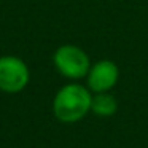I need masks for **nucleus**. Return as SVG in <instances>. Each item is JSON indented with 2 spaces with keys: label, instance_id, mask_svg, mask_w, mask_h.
<instances>
[{
  "label": "nucleus",
  "instance_id": "obj_1",
  "mask_svg": "<svg viewBox=\"0 0 148 148\" xmlns=\"http://www.w3.org/2000/svg\"><path fill=\"white\" fill-rule=\"evenodd\" d=\"M92 96L84 86L77 83L65 84L53 100V113L62 123H75L88 115Z\"/></svg>",
  "mask_w": 148,
  "mask_h": 148
},
{
  "label": "nucleus",
  "instance_id": "obj_2",
  "mask_svg": "<svg viewBox=\"0 0 148 148\" xmlns=\"http://www.w3.org/2000/svg\"><path fill=\"white\" fill-rule=\"evenodd\" d=\"M53 62L59 73L70 80H80L86 77L91 69L88 54L75 45L59 46L53 56Z\"/></svg>",
  "mask_w": 148,
  "mask_h": 148
},
{
  "label": "nucleus",
  "instance_id": "obj_3",
  "mask_svg": "<svg viewBox=\"0 0 148 148\" xmlns=\"http://www.w3.org/2000/svg\"><path fill=\"white\" fill-rule=\"evenodd\" d=\"M29 67L16 56L0 58V91L8 94L21 92L29 83Z\"/></svg>",
  "mask_w": 148,
  "mask_h": 148
},
{
  "label": "nucleus",
  "instance_id": "obj_4",
  "mask_svg": "<svg viewBox=\"0 0 148 148\" xmlns=\"http://www.w3.org/2000/svg\"><path fill=\"white\" fill-rule=\"evenodd\" d=\"M119 78V69L113 61H99L88 72V86L94 92H108Z\"/></svg>",
  "mask_w": 148,
  "mask_h": 148
},
{
  "label": "nucleus",
  "instance_id": "obj_5",
  "mask_svg": "<svg viewBox=\"0 0 148 148\" xmlns=\"http://www.w3.org/2000/svg\"><path fill=\"white\" fill-rule=\"evenodd\" d=\"M118 103L116 99L108 92H96L92 96V102H91V110L99 116H112L116 113Z\"/></svg>",
  "mask_w": 148,
  "mask_h": 148
}]
</instances>
